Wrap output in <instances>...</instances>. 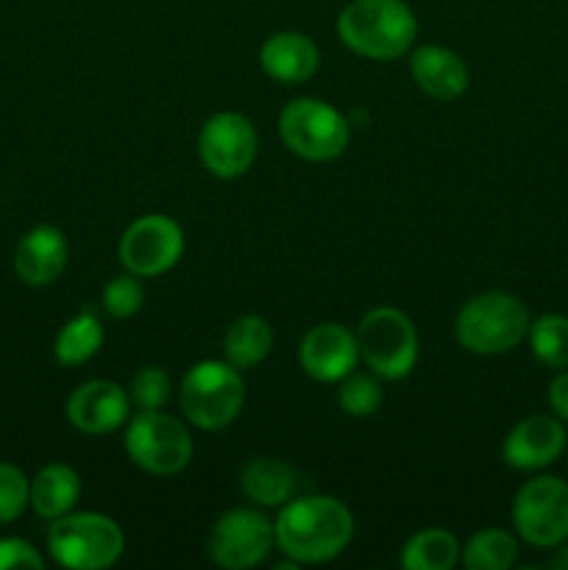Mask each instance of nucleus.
Here are the masks:
<instances>
[{
    "label": "nucleus",
    "instance_id": "obj_1",
    "mask_svg": "<svg viewBox=\"0 0 568 570\" xmlns=\"http://www.w3.org/2000/svg\"><path fill=\"white\" fill-rule=\"evenodd\" d=\"M273 532L276 546L295 566H317L349 549L354 538V515L332 495H301L282 507Z\"/></svg>",
    "mask_w": 568,
    "mask_h": 570
},
{
    "label": "nucleus",
    "instance_id": "obj_2",
    "mask_svg": "<svg viewBox=\"0 0 568 570\" xmlns=\"http://www.w3.org/2000/svg\"><path fill=\"white\" fill-rule=\"evenodd\" d=\"M337 37L362 59H401L415 45V11L404 0H351L337 14Z\"/></svg>",
    "mask_w": 568,
    "mask_h": 570
},
{
    "label": "nucleus",
    "instance_id": "obj_3",
    "mask_svg": "<svg viewBox=\"0 0 568 570\" xmlns=\"http://www.w3.org/2000/svg\"><path fill=\"white\" fill-rule=\"evenodd\" d=\"M529 312L510 293H482L462 304L454 317V337L468 354L499 356L518 348L529 334Z\"/></svg>",
    "mask_w": 568,
    "mask_h": 570
},
{
    "label": "nucleus",
    "instance_id": "obj_4",
    "mask_svg": "<svg viewBox=\"0 0 568 570\" xmlns=\"http://www.w3.org/2000/svg\"><path fill=\"white\" fill-rule=\"evenodd\" d=\"M184 417L195 429L215 432L234 423L245 404V382L232 362L204 360L187 371L178 390Z\"/></svg>",
    "mask_w": 568,
    "mask_h": 570
},
{
    "label": "nucleus",
    "instance_id": "obj_5",
    "mask_svg": "<svg viewBox=\"0 0 568 570\" xmlns=\"http://www.w3.org/2000/svg\"><path fill=\"white\" fill-rule=\"evenodd\" d=\"M48 549L59 566L72 570H104L123 557L126 538L117 521L98 512H67L50 521Z\"/></svg>",
    "mask_w": 568,
    "mask_h": 570
},
{
    "label": "nucleus",
    "instance_id": "obj_6",
    "mask_svg": "<svg viewBox=\"0 0 568 570\" xmlns=\"http://www.w3.org/2000/svg\"><path fill=\"white\" fill-rule=\"evenodd\" d=\"M356 348L368 371L379 379L399 382L418 362V332L410 317L393 306H376L356 326Z\"/></svg>",
    "mask_w": 568,
    "mask_h": 570
},
{
    "label": "nucleus",
    "instance_id": "obj_7",
    "mask_svg": "<svg viewBox=\"0 0 568 570\" xmlns=\"http://www.w3.org/2000/svg\"><path fill=\"white\" fill-rule=\"evenodd\" d=\"M128 460L154 476H173L193 460V438L178 417L161 410H139L123 434Z\"/></svg>",
    "mask_w": 568,
    "mask_h": 570
},
{
    "label": "nucleus",
    "instance_id": "obj_8",
    "mask_svg": "<svg viewBox=\"0 0 568 570\" xmlns=\"http://www.w3.org/2000/svg\"><path fill=\"white\" fill-rule=\"evenodd\" d=\"M278 137L298 159L332 161L349 148L351 126L326 100L298 98L278 115Z\"/></svg>",
    "mask_w": 568,
    "mask_h": 570
},
{
    "label": "nucleus",
    "instance_id": "obj_9",
    "mask_svg": "<svg viewBox=\"0 0 568 570\" xmlns=\"http://www.w3.org/2000/svg\"><path fill=\"white\" fill-rule=\"evenodd\" d=\"M512 523L535 549H555L568 538V484L557 476L529 479L512 501Z\"/></svg>",
    "mask_w": 568,
    "mask_h": 570
},
{
    "label": "nucleus",
    "instance_id": "obj_10",
    "mask_svg": "<svg viewBox=\"0 0 568 570\" xmlns=\"http://www.w3.org/2000/svg\"><path fill=\"white\" fill-rule=\"evenodd\" d=\"M184 254V232L173 217L143 215L123 232L117 256L128 273L154 278L173 271Z\"/></svg>",
    "mask_w": 568,
    "mask_h": 570
},
{
    "label": "nucleus",
    "instance_id": "obj_11",
    "mask_svg": "<svg viewBox=\"0 0 568 570\" xmlns=\"http://www.w3.org/2000/svg\"><path fill=\"white\" fill-rule=\"evenodd\" d=\"M259 139L254 122L239 111H217L200 126L198 156L215 178L232 181L245 176L256 161Z\"/></svg>",
    "mask_w": 568,
    "mask_h": 570
},
{
    "label": "nucleus",
    "instance_id": "obj_12",
    "mask_svg": "<svg viewBox=\"0 0 568 570\" xmlns=\"http://www.w3.org/2000/svg\"><path fill=\"white\" fill-rule=\"evenodd\" d=\"M276 546V532L273 523L251 507H237V510L223 512L209 532V557L215 566L228 570L254 568L271 554Z\"/></svg>",
    "mask_w": 568,
    "mask_h": 570
},
{
    "label": "nucleus",
    "instance_id": "obj_13",
    "mask_svg": "<svg viewBox=\"0 0 568 570\" xmlns=\"http://www.w3.org/2000/svg\"><path fill=\"white\" fill-rule=\"evenodd\" d=\"M356 360H360L356 334H351L343 323H317L298 345L301 371L321 384L349 376L356 367Z\"/></svg>",
    "mask_w": 568,
    "mask_h": 570
},
{
    "label": "nucleus",
    "instance_id": "obj_14",
    "mask_svg": "<svg viewBox=\"0 0 568 570\" xmlns=\"http://www.w3.org/2000/svg\"><path fill=\"white\" fill-rule=\"evenodd\" d=\"M128 399L126 390L106 379H92V382L78 384L67 399V421L84 434H109L128 423Z\"/></svg>",
    "mask_w": 568,
    "mask_h": 570
},
{
    "label": "nucleus",
    "instance_id": "obj_15",
    "mask_svg": "<svg viewBox=\"0 0 568 570\" xmlns=\"http://www.w3.org/2000/svg\"><path fill=\"white\" fill-rule=\"evenodd\" d=\"M566 451V429L560 417L529 415L510 429L501 445V456L516 471H540L557 462Z\"/></svg>",
    "mask_w": 568,
    "mask_h": 570
},
{
    "label": "nucleus",
    "instance_id": "obj_16",
    "mask_svg": "<svg viewBox=\"0 0 568 570\" xmlns=\"http://www.w3.org/2000/svg\"><path fill=\"white\" fill-rule=\"evenodd\" d=\"M67 237L56 226H37L17 243L14 273L28 287H50L67 267Z\"/></svg>",
    "mask_w": 568,
    "mask_h": 570
},
{
    "label": "nucleus",
    "instance_id": "obj_17",
    "mask_svg": "<svg viewBox=\"0 0 568 570\" xmlns=\"http://www.w3.org/2000/svg\"><path fill=\"white\" fill-rule=\"evenodd\" d=\"M410 76L421 92L434 100H457L468 89V67L443 45H421L410 50Z\"/></svg>",
    "mask_w": 568,
    "mask_h": 570
},
{
    "label": "nucleus",
    "instance_id": "obj_18",
    "mask_svg": "<svg viewBox=\"0 0 568 570\" xmlns=\"http://www.w3.org/2000/svg\"><path fill=\"white\" fill-rule=\"evenodd\" d=\"M259 65L273 81L301 83L315 76L317 65H321V50L306 33L278 31L262 45Z\"/></svg>",
    "mask_w": 568,
    "mask_h": 570
},
{
    "label": "nucleus",
    "instance_id": "obj_19",
    "mask_svg": "<svg viewBox=\"0 0 568 570\" xmlns=\"http://www.w3.org/2000/svg\"><path fill=\"white\" fill-rule=\"evenodd\" d=\"M78 499H81V479L65 462L45 465L31 479V499H28V504L45 521H56V518L72 512Z\"/></svg>",
    "mask_w": 568,
    "mask_h": 570
},
{
    "label": "nucleus",
    "instance_id": "obj_20",
    "mask_svg": "<svg viewBox=\"0 0 568 570\" xmlns=\"http://www.w3.org/2000/svg\"><path fill=\"white\" fill-rule=\"evenodd\" d=\"M239 488L245 499L259 507H282L293 499L295 473L276 456H256L239 471Z\"/></svg>",
    "mask_w": 568,
    "mask_h": 570
},
{
    "label": "nucleus",
    "instance_id": "obj_21",
    "mask_svg": "<svg viewBox=\"0 0 568 570\" xmlns=\"http://www.w3.org/2000/svg\"><path fill=\"white\" fill-rule=\"evenodd\" d=\"M273 348V328L265 317L259 315H243L228 326L226 337H223V351H226V362H232L237 371L254 367L271 354Z\"/></svg>",
    "mask_w": 568,
    "mask_h": 570
},
{
    "label": "nucleus",
    "instance_id": "obj_22",
    "mask_svg": "<svg viewBox=\"0 0 568 570\" xmlns=\"http://www.w3.org/2000/svg\"><path fill=\"white\" fill-rule=\"evenodd\" d=\"M100 343H104V326H100L92 306H87V309L78 312L76 317H70V321L65 323V328L56 334L53 356L61 365L76 367L92 360L100 351Z\"/></svg>",
    "mask_w": 568,
    "mask_h": 570
},
{
    "label": "nucleus",
    "instance_id": "obj_23",
    "mask_svg": "<svg viewBox=\"0 0 568 570\" xmlns=\"http://www.w3.org/2000/svg\"><path fill=\"white\" fill-rule=\"evenodd\" d=\"M460 560V543L445 529H423L412 534L401 549V566L407 570H451Z\"/></svg>",
    "mask_w": 568,
    "mask_h": 570
},
{
    "label": "nucleus",
    "instance_id": "obj_24",
    "mask_svg": "<svg viewBox=\"0 0 568 570\" xmlns=\"http://www.w3.org/2000/svg\"><path fill=\"white\" fill-rule=\"evenodd\" d=\"M516 560L518 543L505 529H482L462 551V566L468 570H507L516 566Z\"/></svg>",
    "mask_w": 568,
    "mask_h": 570
},
{
    "label": "nucleus",
    "instance_id": "obj_25",
    "mask_svg": "<svg viewBox=\"0 0 568 570\" xmlns=\"http://www.w3.org/2000/svg\"><path fill=\"white\" fill-rule=\"evenodd\" d=\"M529 348L535 360L546 367H568V317L540 315L529 323Z\"/></svg>",
    "mask_w": 568,
    "mask_h": 570
},
{
    "label": "nucleus",
    "instance_id": "obj_26",
    "mask_svg": "<svg viewBox=\"0 0 568 570\" xmlns=\"http://www.w3.org/2000/svg\"><path fill=\"white\" fill-rule=\"evenodd\" d=\"M382 384H379L376 373H354L351 371L349 376L340 379V390H337V401L340 410L351 417H368L373 412H379L382 406Z\"/></svg>",
    "mask_w": 568,
    "mask_h": 570
},
{
    "label": "nucleus",
    "instance_id": "obj_27",
    "mask_svg": "<svg viewBox=\"0 0 568 570\" xmlns=\"http://www.w3.org/2000/svg\"><path fill=\"white\" fill-rule=\"evenodd\" d=\"M145 304V289L139 284V276L134 273H123V276H115L100 293V306L109 312L117 321H128V317L137 315Z\"/></svg>",
    "mask_w": 568,
    "mask_h": 570
},
{
    "label": "nucleus",
    "instance_id": "obj_28",
    "mask_svg": "<svg viewBox=\"0 0 568 570\" xmlns=\"http://www.w3.org/2000/svg\"><path fill=\"white\" fill-rule=\"evenodd\" d=\"M128 399L137 410H161L170 401V379L161 367H139L128 387Z\"/></svg>",
    "mask_w": 568,
    "mask_h": 570
},
{
    "label": "nucleus",
    "instance_id": "obj_29",
    "mask_svg": "<svg viewBox=\"0 0 568 570\" xmlns=\"http://www.w3.org/2000/svg\"><path fill=\"white\" fill-rule=\"evenodd\" d=\"M31 499V482L17 465L0 462V523H11L26 512Z\"/></svg>",
    "mask_w": 568,
    "mask_h": 570
},
{
    "label": "nucleus",
    "instance_id": "obj_30",
    "mask_svg": "<svg viewBox=\"0 0 568 570\" xmlns=\"http://www.w3.org/2000/svg\"><path fill=\"white\" fill-rule=\"evenodd\" d=\"M31 568L42 570L45 560L28 540L22 538H0V570Z\"/></svg>",
    "mask_w": 568,
    "mask_h": 570
},
{
    "label": "nucleus",
    "instance_id": "obj_31",
    "mask_svg": "<svg viewBox=\"0 0 568 570\" xmlns=\"http://www.w3.org/2000/svg\"><path fill=\"white\" fill-rule=\"evenodd\" d=\"M549 406L560 421L568 423V373H560L549 384Z\"/></svg>",
    "mask_w": 568,
    "mask_h": 570
},
{
    "label": "nucleus",
    "instance_id": "obj_32",
    "mask_svg": "<svg viewBox=\"0 0 568 570\" xmlns=\"http://www.w3.org/2000/svg\"><path fill=\"white\" fill-rule=\"evenodd\" d=\"M549 566H551V568H560V570H568V546H566V549L560 551V554L551 557Z\"/></svg>",
    "mask_w": 568,
    "mask_h": 570
}]
</instances>
